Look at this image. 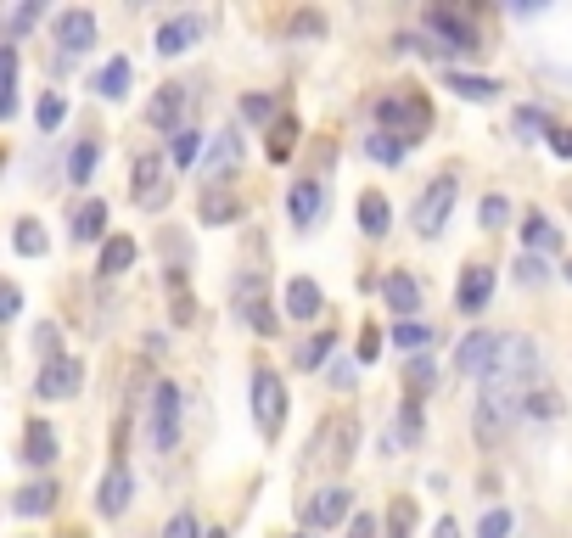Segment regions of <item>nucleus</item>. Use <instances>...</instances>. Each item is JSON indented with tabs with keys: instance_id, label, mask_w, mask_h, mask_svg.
Wrapping results in <instances>:
<instances>
[{
	"instance_id": "f257e3e1",
	"label": "nucleus",
	"mask_w": 572,
	"mask_h": 538,
	"mask_svg": "<svg viewBox=\"0 0 572 538\" xmlns=\"http://www.w3.org/2000/svg\"><path fill=\"white\" fill-rule=\"evenodd\" d=\"M354 449H359V415H348V410H331L315 426V438H309V460L320 471H348L354 466Z\"/></svg>"
},
{
	"instance_id": "f03ea898",
	"label": "nucleus",
	"mask_w": 572,
	"mask_h": 538,
	"mask_svg": "<svg viewBox=\"0 0 572 538\" xmlns=\"http://www.w3.org/2000/svg\"><path fill=\"white\" fill-rule=\"evenodd\" d=\"M533 370H539V348H533V337L528 331H505L500 359H494V370H488V387L522 393V387H533Z\"/></svg>"
},
{
	"instance_id": "7ed1b4c3",
	"label": "nucleus",
	"mask_w": 572,
	"mask_h": 538,
	"mask_svg": "<svg viewBox=\"0 0 572 538\" xmlns=\"http://www.w3.org/2000/svg\"><path fill=\"white\" fill-rule=\"evenodd\" d=\"M169 152H135V163H129V197H135V208L158 213L169 208L174 197V180H169Z\"/></svg>"
},
{
	"instance_id": "20e7f679",
	"label": "nucleus",
	"mask_w": 572,
	"mask_h": 538,
	"mask_svg": "<svg viewBox=\"0 0 572 538\" xmlns=\"http://www.w3.org/2000/svg\"><path fill=\"white\" fill-rule=\"evenodd\" d=\"M376 118L387 124V135H399V141H421L432 129V107L421 90H404V96H382L376 101Z\"/></svg>"
},
{
	"instance_id": "39448f33",
	"label": "nucleus",
	"mask_w": 572,
	"mask_h": 538,
	"mask_svg": "<svg viewBox=\"0 0 572 538\" xmlns=\"http://www.w3.org/2000/svg\"><path fill=\"white\" fill-rule=\"evenodd\" d=\"M455 197H460V180L455 174H438V180H427V191L415 197L410 208V225L421 230V236H438V230L449 225V213H455Z\"/></svg>"
},
{
	"instance_id": "423d86ee",
	"label": "nucleus",
	"mask_w": 572,
	"mask_h": 538,
	"mask_svg": "<svg viewBox=\"0 0 572 538\" xmlns=\"http://www.w3.org/2000/svg\"><path fill=\"white\" fill-rule=\"evenodd\" d=\"M253 421L264 438H281L286 426V382L275 370H253Z\"/></svg>"
},
{
	"instance_id": "0eeeda50",
	"label": "nucleus",
	"mask_w": 572,
	"mask_h": 538,
	"mask_svg": "<svg viewBox=\"0 0 572 538\" xmlns=\"http://www.w3.org/2000/svg\"><path fill=\"white\" fill-rule=\"evenodd\" d=\"M236 309L247 314V326H253L258 337H275V331H281V320H275V309H270V281H264L258 269L236 275Z\"/></svg>"
},
{
	"instance_id": "6e6552de",
	"label": "nucleus",
	"mask_w": 572,
	"mask_h": 538,
	"mask_svg": "<svg viewBox=\"0 0 572 538\" xmlns=\"http://www.w3.org/2000/svg\"><path fill=\"white\" fill-rule=\"evenodd\" d=\"M516 410H522V393H500V387H488L483 404H477L472 426H477V443H500L505 432H511Z\"/></svg>"
},
{
	"instance_id": "1a4fd4ad",
	"label": "nucleus",
	"mask_w": 572,
	"mask_h": 538,
	"mask_svg": "<svg viewBox=\"0 0 572 538\" xmlns=\"http://www.w3.org/2000/svg\"><path fill=\"white\" fill-rule=\"evenodd\" d=\"M85 387V359H73V354H51L40 365V382H34V393L51 404V398H73Z\"/></svg>"
},
{
	"instance_id": "9d476101",
	"label": "nucleus",
	"mask_w": 572,
	"mask_h": 538,
	"mask_svg": "<svg viewBox=\"0 0 572 538\" xmlns=\"http://www.w3.org/2000/svg\"><path fill=\"white\" fill-rule=\"evenodd\" d=\"M174 443H180V387L158 382V393H152V449L169 454Z\"/></svg>"
},
{
	"instance_id": "9b49d317",
	"label": "nucleus",
	"mask_w": 572,
	"mask_h": 538,
	"mask_svg": "<svg viewBox=\"0 0 572 538\" xmlns=\"http://www.w3.org/2000/svg\"><path fill=\"white\" fill-rule=\"evenodd\" d=\"M500 331H472V337L455 342V376H488L494 359H500Z\"/></svg>"
},
{
	"instance_id": "f8f14e48",
	"label": "nucleus",
	"mask_w": 572,
	"mask_h": 538,
	"mask_svg": "<svg viewBox=\"0 0 572 538\" xmlns=\"http://www.w3.org/2000/svg\"><path fill=\"white\" fill-rule=\"evenodd\" d=\"M303 522H309V527H343V522H354V494H348V488H320L315 499H303Z\"/></svg>"
},
{
	"instance_id": "ddd939ff",
	"label": "nucleus",
	"mask_w": 572,
	"mask_h": 538,
	"mask_svg": "<svg viewBox=\"0 0 572 538\" xmlns=\"http://www.w3.org/2000/svg\"><path fill=\"white\" fill-rule=\"evenodd\" d=\"M427 29L438 34V40H449L455 51H483V34H477L472 23H466V12H455V6H432Z\"/></svg>"
},
{
	"instance_id": "4468645a",
	"label": "nucleus",
	"mask_w": 572,
	"mask_h": 538,
	"mask_svg": "<svg viewBox=\"0 0 572 538\" xmlns=\"http://www.w3.org/2000/svg\"><path fill=\"white\" fill-rule=\"evenodd\" d=\"M129 499H135V477H129L124 460H113L107 477H101V488H96V510H101V516H124Z\"/></svg>"
},
{
	"instance_id": "2eb2a0df",
	"label": "nucleus",
	"mask_w": 572,
	"mask_h": 538,
	"mask_svg": "<svg viewBox=\"0 0 572 538\" xmlns=\"http://www.w3.org/2000/svg\"><path fill=\"white\" fill-rule=\"evenodd\" d=\"M488 298H494V264H466V269H460L455 309H460V314H483Z\"/></svg>"
},
{
	"instance_id": "dca6fc26",
	"label": "nucleus",
	"mask_w": 572,
	"mask_h": 538,
	"mask_svg": "<svg viewBox=\"0 0 572 538\" xmlns=\"http://www.w3.org/2000/svg\"><path fill=\"white\" fill-rule=\"evenodd\" d=\"M51 34H57L62 51H85V45L96 40V17H90L85 6H68V12L51 17Z\"/></svg>"
},
{
	"instance_id": "f3484780",
	"label": "nucleus",
	"mask_w": 572,
	"mask_h": 538,
	"mask_svg": "<svg viewBox=\"0 0 572 538\" xmlns=\"http://www.w3.org/2000/svg\"><path fill=\"white\" fill-rule=\"evenodd\" d=\"M180 118H186V90H180V85H158V90H152V101H146V124L174 135V129H186Z\"/></svg>"
},
{
	"instance_id": "a211bd4d",
	"label": "nucleus",
	"mask_w": 572,
	"mask_h": 538,
	"mask_svg": "<svg viewBox=\"0 0 572 538\" xmlns=\"http://www.w3.org/2000/svg\"><path fill=\"white\" fill-rule=\"evenodd\" d=\"M197 219L202 225H236V219H242V197L225 191V185H208L202 202H197Z\"/></svg>"
},
{
	"instance_id": "6ab92c4d",
	"label": "nucleus",
	"mask_w": 572,
	"mask_h": 538,
	"mask_svg": "<svg viewBox=\"0 0 572 538\" xmlns=\"http://www.w3.org/2000/svg\"><path fill=\"white\" fill-rule=\"evenodd\" d=\"M197 40H202V17H197V12L169 17V23L158 29V51H163V57H180V51H191Z\"/></svg>"
},
{
	"instance_id": "aec40b11",
	"label": "nucleus",
	"mask_w": 572,
	"mask_h": 538,
	"mask_svg": "<svg viewBox=\"0 0 572 538\" xmlns=\"http://www.w3.org/2000/svg\"><path fill=\"white\" fill-rule=\"evenodd\" d=\"M522 415H528V421H561V415H567V398L556 393V387L550 382H533V387H522Z\"/></svg>"
},
{
	"instance_id": "412c9836",
	"label": "nucleus",
	"mask_w": 572,
	"mask_h": 538,
	"mask_svg": "<svg viewBox=\"0 0 572 538\" xmlns=\"http://www.w3.org/2000/svg\"><path fill=\"white\" fill-rule=\"evenodd\" d=\"M382 298H387V309H393V314L404 320V314H415V309H421V286H415V275L393 269V275L382 281Z\"/></svg>"
},
{
	"instance_id": "4be33fe9",
	"label": "nucleus",
	"mask_w": 572,
	"mask_h": 538,
	"mask_svg": "<svg viewBox=\"0 0 572 538\" xmlns=\"http://www.w3.org/2000/svg\"><path fill=\"white\" fill-rule=\"evenodd\" d=\"M359 230L371 241H382L387 230H393V208H387L382 191H365V197H359Z\"/></svg>"
},
{
	"instance_id": "5701e85b",
	"label": "nucleus",
	"mask_w": 572,
	"mask_h": 538,
	"mask_svg": "<svg viewBox=\"0 0 572 538\" xmlns=\"http://www.w3.org/2000/svg\"><path fill=\"white\" fill-rule=\"evenodd\" d=\"M286 208H292V225H315L320 208H326V197H320L315 180H298L292 191H286Z\"/></svg>"
},
{
	"instance_id": "b1692460",
	"label": "nucleus",
	"mask_w": 572,
	"mask_h": 538,
	"mask_svg": "<svg viewBox=\"0 0 572 538\" xmlns=\"http://www.w3.org/2000/svg\"><path fill=\"white\" fill-rule=\"evenodd\" d=\"M320 309H326V298H320V286L309 281V275H298V281L286 286V314H292V320H315Z\"/></svg>"
},
{
	"instance_id": "393cba45",
	"label": "nucleus",
	"mask_w": 572,
	"mask_h": 538,
	"mask_svg": "<svg viewBox=\"0 0 572 538\" xmlns=\"http://www.w3.org/2000/svg\"><path fill=\"white\" fill-rule=\"evenodd\" d=\"M135 253H141V247H135V236H107L101 241V275H124L129 264H135Z\"/></svg>"
},
{
	"instance_id": "a878e982",
	"label": "nucleus",
	"mask_w": 572,
	"mask_h": 538,
	"mask_svg": "<svg viewBox=\"0 0 572 538\" xmlns=\"http://www.w3.org/2000/svg\"><path fill=\"white\" fill-rule=\"evenodd\" d=\"M23 460H29V466H51V460H57V432H51L45 421L29 426V438H23Z\"/></svg>"
},
{
	"instance_id": "bb28decb",
	"label": "nucleus",
	"mask_w": 572,
	"mask_h": 538,
	"mask_svg": "<svg viewBox=\"0 0 572 538\" xmlns=\"http://www.w3.org/2000/svg\"><path fill=\"white\" fill-rule=\"evenodd\" d=\"M51 505H57V482H29V488H17V499H12L17 516H40V510H51Z\"/></svg>"
},
{
	"instance_id": "cd10ccee",
	"label": "nucleus",
	"mask_w": 572,
	"mask_h": 538,
	"mask_svg": "<svg viewBox=\"0 0 572 538\" xmlns=\"http://www.w3.org/2000/svg\"><path fill=\"white\" fill-rule=\"evenodd\" d=\"M96 163H101V141H96V135H85V141L73 146V157H68V180L73 185H90Z\"/></svg>"
},
{
	"instance_id": "c85d7f7f",
	"label": "nucleus",
	"mask_w": 572,
	"mask_h": 538,
	"mask_svg": "<svg viewBox=\"0 0 572 538\" xmlns=\"http://www.w3.org/2000/svg\"><path fill=\"white\" fill-rule=\"evenodd\" d=\"M522 241H528L533 253H556V247H561V230L550 225L544 213H528V219H522Z\"/></svg>"
},
{
	"instance_id": "c756f323",
	"label": "nucleus",
	"mask_w": 572,
	"mask_h": 538,
	"mask_svg": "<svg viewBox=\"0 0 572 538\" xmlns=\"http://www.w3.org/2000/svg\"><path fill=\"white\" fill-rule=\"evenodd\" d=\"M101 230H107V202H101V197H90L85 208L73 213V241H96Z\"/></svg>"
},
{
	"instance_id": "7c9ffc66",
	"label": "nucleus",
	"mask_w": 572,
	"mask_h": 538,
	"mask_svg": "<svg viewBox=\"0 0 572 538\" xmlns=\"http://www.w3.org/2000/svg\"><path fill=\"white\" fill-rule=\"evenodd\" d=\"M298 135H303V129H298V118H292V113L275 118V124H270V163H286L292 146H298Z\"/></svg>"
},
{
	"instance_id": "2f4dec72",
	"label": "nucleus",
	"mask_w": 572,
	"mask_h": 538,
	"mask_svg": "<svg viewBox=\"0 0 572 538\" xmlns=\"http://www.w3.org/2000/svg\"><path fill=\"white\" fill-rule=\"evenodd\" d=\"M96 90H101L107 101L124 96V90H129V57H113V62H107V68L96 73Z\"/></svg>"
},
{
	"instance_id": "473e14b6",
	"label": "nucleus",
	"mask_w": 572,
	"mask_h": 538,
	"mask_svg": "<svg viewBox=\"0 0 572 538\" xmlns=\"http://www.w3.org/2000/svg\"><path fill=\"white\" fill-rule=\"evenodd\" d=\"M449 90H460L466 101H494L500 96V85H494V79H477V73H449Z\"/></svg>"
},
{
	"instance_id": "72a5a7b5",
	"label": "nucleus",
	"mask_w": 572,
	"mask_h": 538,
	"mask_svg": "<svg viewBox=\"0 0 572 538\" xmlns=\"http://www.w3.org/2000/svg\"><path fill=\"white\" fill-rule=\"evenodd\" d=\"M202 152V135H197V129H174V135H169V163H174V169H186V163H191V157H197Z\"/></svg>"
},
{
	"instance_id": "f704fd0d",
	"label": "nucleus",
	"mask_w": 572,
	"mask_h": 538,
	"mask_svg": "<svg viewBox=\"0 0 572 538\" xmlns=\"http://www.w3.org/2000/svg\"><path fill=\"white\" fill-rule=\"evenodd\" d=\"M12 247H17L23 258H40V253H45V230L34 225V219H17V230H12Z\"/></svg>"
},
{
	"instance_id": "c9c22d12",
	"label": "nucleus",
	"mask_w": 572,
	"mask_h": 538,
	"mask_svg": "<svg viewBox=\"0 0 572 538\" xmlns=\"http://www.w3.org/2000/svg\"><path fill=\"white\" fill-rule=\"evenodd\" d=\"M404 146H410V141H399V135H387V129H382V135L365 141V152H371L376 163H404Z\"/></svg>"
},
{
	"instance_id": "e433bc0d",
	"label": "nucleus",
	"mask_w": 572,
	"mask_h": 538,
	"mask_svg": "<svg viewBox=\"0 0 572 538\" xmlns=\"http://www.w3.org/2000/svg\"><path fill=\"white\" fill-rule=\"evenodd\" d=\"M331 348H337V337H331V331H320L315 342H303V348H298V365H303V370H320Z\"/></svg>"
},
{
	"instance_id": "4c0bfd02",
	"label": "nucleus",
	"mask_w": 572,
	"mask_h": 538,
	"mask_svg": "<svg viewBox=\"0 0 572 538\" xmlns=\"http://www.w3.org/2000/svg\"><path fill=\"white\" fill-rule=\"evenodd\" d=\"M477 219H483V230H500L505 219H511V202H505L500 191H488V197H483V208H477Z\"/></svg>"
},
{
	"instance_id": "58836bf2",
	"label": "nucleus",
	"mask_w": 572,
	"mask_h": 538,
	"mask_svg": "<svg viewBox=\"0 0 572 538\" xmlns=\"http://www.w3.org/2000/svg\"><path fill=\"white\" fill-rule=\"evenodd\" d=\"M387 337L399 342V348H427V342H432V331H427V326H415V320H399V326L387 331Z\"/></svg>"
},
{
	"instance_id": "ea45409f",
	"label": "nucleus",
	"mask_w": 572,
	"mask_h": 538,
	"mask_svg": "<svg viewBox=\"0 0 572 538\" xmlns=\"http://www.w3.org/2000/svg\"><path fill=\"white\" fill-rule=\"evenodd\" d=\"M544 124H550V113H544V107H522V113H516V135H522V141H539Z\"/></svg>"
},
{
	"instance_id": "a19ab883",
	"label": "nucleus",
	"mask_w": 572,
	"mask_h": 538,
	"mask_svg": "<svg viewBox=\"0 0 572 538\" xmlns=\"http://www.w3.org/2000/svg\"><path fill=\"white\" fill-rule=\"evenodd\" d=\"M236 157H242V141H236V135H219L214 141V174L236 169Z\"/></svg>"
},
{
	"instance_id": "79ce46f5",
	"label": "nucleus",
	"mask_w": 572,
	"mask_h": 538,
	"mask_svg": "<svg viewBox=\"0 0 572 538\" xmlns=\"http://www.w3.org/2000/svg\"><path fill=\"white\" fill-rule=\"evenodd\" d=\"M62 113H68V107H62V96H40V107H34V124H40V129H57Z\"/></svg>"
},
{
	"instance_id": "37998d69",
	"label": "nucleus",
	"mask_w": 572,
	"mask_h": 538,
	"mask_svg": "<svg viewBox=\"0 0 572 538\" xmlns=\"http://www.w3.org/2000/svg\"><path fill=\"white\" fill-rule=\"evenodd\" d=\"M242 118H253V124H270V118H281V113H275L270 96H242Z\"/></svg>"
},
{
	"instance_id": "c03bdc74",
	"label": "nucleus",
	"mask_w": 572,
	"mask_h": 538,
	"mask_svg": "<svg viewBox=\"0 0 572 538\" xmlns=\"http://www.w3.org/2000/svg\"><path fill=\"white\" fill-rule=\"evenodd\" d=\"M511 533V510H488L483 527H477V538H505Z\"/></svg>"
},
{
	"instance_id": "a18cd8bd",
	"label": "nucleus",
	"mask_w": 572,
	"mask_h": 538,
	"mask_svg": "<svg viewBox=\"0 0 572 538\" xmlns=\"http://www.w3.org/2000/svg\"><path fill=\"white\" fill-rule=\"evenodd\" d=\"M163 538H202V533H197V516H191V510H180V516L163 527Z\"/></svg>"
},
{
	"instance_id": "49530a36",
	"label": "nucleus",
	"mask_w": 572,
	"mask_h": 538,
	"mask_svg": "<svg viewBox=\"0 0 572 538\" xmlns=\"http://www.w3.org/2000/svg\"><path fill=\"white\" fill-rule=\"evenodd\" d=\"M292 34H326V17H320V12H298V17H292Z\"/></svg>"
},
{
	"instance_id": "de8ad7c7",
	"label": "nucleus",
	"mask_w": 572,
	"mask_h": 538,
	"mask_svg": "<svg viewBox=\"0 0 572 538\" xmlns=\"http://www.w3.org/2000/svg\"><path fill=\"white\" fill-rule=\"evenodd\" d=\"M376 348H382V331L365 326V331H359V365H365V359H376Z\"/></svg>"
},
{
	"instance_id": "09e8293b",
	"label": "nucleus",
	"mask_w": 572,
	"mask_h": 538,
	"mask_svg": "<svg viewBox=\"0 0 572 538\" xmlns=\"http://www.w3.org/2000/svg\"><path fill=\"white\" fill-rule=\"evenodd\" d=\"M410 382H415V387H432V382H438L432 359H410Z\"/></svg>"
},
{
	"instance_id": "8fccbe9b",
	"label": "nucleus",
	"mask_w": 572,
	"mask_h": 538,
	"mask_svg": "<svg viewBox=\"0 0 572 538\" xmlns=\"http://www.w3.org/2000/svg\"><path fill=\"white\" fill-rule=\"evenodd\" d=\"M348 538H376V516H371V510H359L354 522H348Z\"/></svg>"
},
{
	"instance_id": "3c124183",
	"label": "nucleus",
	"mask_w": 572,
	"mask_h": 538,
	"mask_svg": "<svg viewBox=\"0 0 572 538\" xmlns=\"http://www.w3.org/2000/svg\"><path fill=\"white\" fill-rule=\"evenodd\" d=\"M399 426H404V432H410V438H415V432H421V410H415L410 398H404V410H399Z\"/></svg>"
},
{
	"instance_id": "603ef678",
	"label": "nucleus",
	"mask_w": 572,
	"mask_h": 538,
	"mask_svg": "<svg viewBox=\"0 0 572 538\" xmlns=\"http://www.w3.org/2000/svg\"><path fill=\"white\" fill-rule=\"evenodd\" d=\"M550 152H556V157H572V129H550Z\"/></svg>"
},
{
	"instance_id": "864d4df0",
	"label": "nucleus",
	"mask_w": 572,
	"mask_h": 538,
	"mask_svg": "<svg viewBox=\"0 0 572 538\" xmlns=\"http://www.w3.org/2000/svg\"><path fill=\"white\" fill-rule=\"evenodd\" d=\"M34 17H40V6H17V12H12V29H29Z\"/></svg>"
},
{
	"instance_id": "5fc2aeb1",
	"label": "nucleus",
	"mask_w": 572,
	"mask_h": 538,
	"mask_svg": "<svg viewBox=\"0 0 572 538\" xmlns=\"http://www.w3.org/2000/svg\"><path fill=\"white\" fill-rule=\"evenodd\" d=\"M522 281H544V264H539V258H522Z\"/></svg>"
},
{
	"instance_id": "6e6d98bb",
	"label": "nucleus",
	"mask_w": 572,
	"mask_h": 538,
	"mask_svg": "<svg viewBox=\"0 0 572 538\" xmlns=\"http://www.w3.org/2000/svg\"><path fill=\"white\" fill-rule=\"evenodd\" d=\"M432 538H460V527H455V516H444V522L432 527Z\"/></svg>"
},
{
	"instance_id": "4d7b16f0",
	"label": "nucleus",
	"mask_w": 572,
	"mask_h": 538,
	"mask_svg": "<svg viewBox=\"0 0 572 538\" xmlns=\"http://www.w3.org/2000/svg\"><path fill=\"white\" fill-rule=\"evenodd\" d=\"M567 281H572V258H567Z\"/></svg>"
},
{
	"instance_id": "13d9d810",
	"label": "nucleus",
	"mask_w": 572,
	"mask_h": 538,
	"mask_svg": "<svg viewBox=\"0 0 572 538\" xmlns=\"http://www.w3.org/2000/svg\"><path fill=\"white\" fill-rule=\"evenodd\" d=\"M292 538H309V533H292Z\"/></svg>"
},
{
	"instance_id": "bf43d9fd",
	"label": "nucleus",
	"mask_w": 572,
	"mask_h": 538,
	"mask_svg": "<svg viewBox=\"0 0 572 538\" xmlns=\"http://www.w3.org/2000/svg\"><path fill=\"white\" fill-rule=\"evenodd\" d=\"M208 538H225V533H208Z\"/></svg>"
},
{
	"instance_id": "052dcab7",
	"label": "nucleus",
	"mask_w": 572,
	"mask_h": 538,
	"mask_svg": "<svg viewBox=\"0 0 572 538\" xmlns=\"http://www.w3.org/2000/svg\"><path fill=\"white\" fill-rule=\"evenodd\" d=\"M68 538H79V533H68Z\"/></svg>"
}]
</instances>
